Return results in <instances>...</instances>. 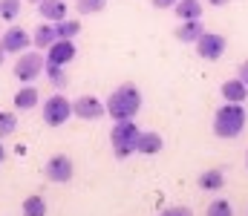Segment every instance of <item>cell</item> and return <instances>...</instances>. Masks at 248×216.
<instances>
[{"instance_id": "cell-1", "label": "cell", "mask_w": 248, "mask_h": 216, "mask_svg": "<svg viewBox=\"0 0 248 216\" xmlns=\"http://www.w3.org/2000/svg\"><path fill=\"white\" fill-rule=\"evenodd\" d=\"M107 107V115H113V121H127V118H136L139 110H141V92L136 84H122L110 92V98L104 101Z\"/></svg>"}, {"instance_id": "cell-2", "label": "cell", "mask_w": 248, "mask_h": 216, "mask_svg": "<svg viewBox=\"0 0 248 216\" xmlns=\"http://www.w3.org/2000/svg\"><path fill=\"white\" fill-rule=\"evenodd\" d=\"M246 121H248L246 107L225 101V107H219L217 115H214V133H217L219 139H237V136L246 130Z\"/></svg>"}, {"instance_id": "cell-3", "label": "cell", "mask_w": 248, "mask_h": 216, "mask_svg": "<svg viewBox=\"0 0 248 216\" xmlns=\"http://www.w3.org/2000/svg\"><path fill=\"white\" fill-rule=\"evenodd\" d=\"M139 133H141V130L133 124V118H127V121H116V124H113V130H110L113 153H116L119 158L133 156V153H136V144H139Z\"/></svg>"}, {"instance_id": "cell-4", "label": "cell", "mask_w": 248, "mask_h": 216, "mask_svg": "<svg viewBox=\"0 0 248 216\" xmlns=\"http://www.w3.org/2000/svg\"><path fill=\"white\" fill-rule=\"evenodd\" d=\"M41 115H44V121H46L49 127H61V124L69 121V115H72V101L63 98V95H52V98L44 101Z\"/></svg>"}, {"instance_id": "cell-5", "label": "cell", "mask_w": 248, "mask_h": 216, "mask_svg": "<svg viewBox=\"0 0 248 216\" xmlns=\"http://www.w3.org/2000/svg\"><path fill=\"white\" fill-rule=\"evenodd\" d=\"M46 67V58L41 52H20V58L15 61V78L23 84H32Z\"/></svg>"}, {"instance_id": "cell-6", "label": "cell", "mask_w": 248, "mask_h": 216, "mask_svg": "<svg viewBox=\"0 0 248 216\" xmlns=\"http://www.w3.org/2000/svg\"><path fill=\"white\" fill-rule=\"evenodd\" d=\"M225 49H228V41L217 32H202V38L196 41V52L205 61H219L225 55Z\"/></svg>"}, {"instance_id": "cell-7", "label": "cell", "mask_w": 248, "mask_h": 216, "mask_svg": "<svg viewBox=\"0 0 248 216\" xmlns=\"http://www.w3.org/2000/svg\"><path fill=\"white\" fill-rule=\"evenodd\" d=\"M44 176H46L49 182H55V185H66V182L75 176V164H72L69 156H52V158L46 161V167H44Z\"/></svg>"}, {"instance_id": "cell-8", "label": "cell", "mask_w": 248, "mask_h": 216, "mask_svg": "<svg viewBox=\"0 0 248 216\" xmlns=\"http://www.w3.org/2000/svg\"><path fill=\"white\" fill-rule=\"evenodd\" d=\"M107 113V107L95 98V95H78L72 101V115H78L81 121H95Z\"/></svg>"}, {"instance_id": "cell-9", "label": "cell", "mask_w": 248, "mask_h": 216, "mask_svg": "<svg viewBox=\"0 0 248 216\" xmlns=\"http://www.w3.org/2000/svg\"><path fill=\"white\" fill-rule=\"evenodd\" d=\"M0 43H3V49H6V52H26V49H29V43H32V38H29V32H26V29L12 26V29H6V32H3Z\"/></svg>"}, {"instance_id": "cell-10", "label": "cell", "mask_w": 248, "mask_h": 216, "mask_svg": "<svg viewBox=\"0 0 248 216\" xmlns=\"http://www.w3.org/2000/svg\"><path fill=\"white\" fill-rule=\"evenodd\" d=\"M72 58H75V43H72V41H63V38H58V41L46 49V64L66 67Z\"/></svg>"}, {"instance_id": "cell-11", "label": "cell", "mask_w": 248, "mask_h": 216, "mask_svg": "<svg viewBox=\"0 0 248 216\" xmlns=\"http://www.w3.org/2000/svg\"><path fill=\"white\" fill-rule=\"evenodd\" d=\"M162 147H165V139H162L159 133H153V130H141V133H139L136 153H141V156H156V153H162Z\"/></svg>"}, {"instance_id": "cell-12", "label": "cell", "mask_w": 248, "mask_h": 216, "mask_svg": "<svg viewBox=\"0 0 248 216\" xmlns=\"http://www.w3.org/2000/svg\"><path fill=\"white\" fill-rule=\"evenodd\" d=\"M38 14L46 20V23H58L66 17V3L63 0H41L38 3Z\"/></svg>"}, {"instance_id": "cell-13", "label": "cell", "mask_w": 248, "mask_h": 216, "mask_svg": "<svg viewBox=\"0 0 248 216\" xmlns=\"http://www.w3.org/2000/svg\"><path fill=\"white\" fill-rule=\"evenodd\" d=\"M202 32H205V26H202L199 17H196V20H182L179 29H176V41H179V43H196V41L202 38Z\"/></svg>"}, {"instance_id": "cell-14", "label": "cell", "mask_w": 248, "mask_h": 216, "mask_svg": "<svg viewBox=\"0 0 248 216\" xmlns=\"http://www.w3.org/2000/svg\"><path fill=\"white\" fill-rule=\"evenodd\" d=\"M222 98H225V101H231V104H246L248 86L240 81V78H231V81H225V84H222Z\"/></svg>"}, {"instance_id": "cell-15", "label": "cell", "mask_w": 248, "mask_h": 216, "mask_svg": "<svg viewBox=\"0 0 248 216\" xmlns=\"http://www.w3.org/2000/svg\"><path fill=\"white\" fill-rule=\"evenodd\" d=\"M55 41H58V35H55V23H41V26L32 32V43H35L38 49H49Z\"/></svg>"}, {"instance_id": "cell-16", "label": "cell", "mask_w": 248, "mask_h": 216, "mask_svg": "<svg viewBox=\"0 0 248 216\" xmlns=\"http://www.w3.org/2000/svg\"><path fill=\"white\" fill-rule=\"evenodd\" d=\"M173 14L179 20H196V17H202V0H176Z\"/></svg>"}, {"instance_id": "cell-17", "label": "cell", "mask_w": 248, "mask_h": 216, "mask_svg": "<svg viewBox=\"0 0 248 216\" xmlns=\"http://www.w3.org/2000/svg\"><path fill=\"white\" fill-rule=\"evenodd\" d=\"M196 185H199L202 190H211V193H217V190H222V185H225V176H222V170H205V173H199Z\"/></svg>"}, {"instance_id": "cell-18", "label": "cell", "mask_w": 248, "mask_h": 216, "mask_svg": "<svg viewBox=\"0 0 248 216\" xmlns=\"http://www.w3.org/2000/svg\"><path fill=\"white\" fill-rule=\"evenodd\" d=\"M15 107H17V110H32V107H38V89H35L32 84L20 86V89L15 92Z\"/></svg>"}, {"instance_id": "cell-19", "label": "cell", "mask_w": 248, "mask_h": 216, "mask_svg": "<svg viewBox=\"0 0 248 216\" xmlns=\"http://www.w3.org/2000/svg\"><path fill=\"white\" fill-rule=\"evenodd\" d=\"M55 35L63 38V41H72V38H78L81 35V23L78 20H69V17H63L55 23Z\"/></svg>"}, {"instance_id": "cell-20", "label": "cell", "mask_w": 248, "mask_h": 216, "mask_svg": "<svg viewBox=\"0 0 248 216\" xmlns=\"http://www.w3.org/2000/svg\"><path fill=\"white\" fill-rule=\"evenodd\" d=\"M23 216H46V202H44V196H29V199H23Z\"/></svg>"}, {"instance_id": "cell-21", "label": "cell", "mask_w": 248, "mask_h": 216, "mask_svg": "<svg viewBox=\"0 0 248 216\" xmlns=\"http://www.w3.org/2000/svg\"><path fill=\"white\" fill-rule=\"evenodd\" d=\"M15 130H17V115L9 113V110H3V113H0V139L12 136Z\"/></svg>"}, {"instance_id": "cell-22", "label": "cell", "mask_w": 248, "mask_h": 216, "mask_svg": "<svg viewBox=\"0 0 248 216\" xmlns=\"http://www.w3.org/2000/svg\"><path fill=\"white\" fill-rule=\"evenodd\" d=\"M44 72H46V78H49L52 86H58V89L66 86V72H63V67H58V64H46Z\"/></svg>"}, {"instance_id": "cell-23", "label": "cell", "mask_w": 248, "mask_h": 216, "mask_svg": "<svg viewBox=\"0 0 248 216\" xmlns=\"http://www.w3.org/2000/svg\"><path fill=\"white\" fill-rule=\"evenodd\" d=\"M104 6H107V0H75L78 14H98Z\"/></svg>"}, {"instance_id": "cell-24", "label": "cell", "mask_w": 248, "mask_h": 216, "mask_svg": "<svg viewBox=\"0 0 248 216\" xmlns=\"http://www.w3.org/2000/svg\"><path fill=\"white\" fill-rule=\"evenodd\" d=\"M205 216H234V208H231L225 199H214V202L208 205Z\"/></svg>"}, {"instance_id": "cell-25", "label": "cell", "mask_w": 248, "mask_h": 216, "mask_svg": "<svg viewBox=\"0 0 248 216\" xmlns=\"http://www.w3.org/2000/svg\"><path fill=\"white\" fill-rule=\"evenodd\" d=\"M20 14V0H0V17L3 20H15Z\"/></svg>"}, {"instance_id": "cell-26", "label": "cell", "mask_w": 248, "mask_h": 216, "mask_svg": "<svg viewBox=\"0 0 248 216\" xmlns=\"http://www.w3.org/2000/svg\"><path fill=\"white\" fill-rule=\"evenodd\" d=\"M159 216H193L190 208H182V205H176V208H168V211H162Z\"/></svg>"}, {"instance_id": "cell-27", "label": "cell", "mask_w": 248, "mask_h": 216, "mask_svg": "<svg viewBox=\"0 0 248 216\" xmlns=\"http://www.w3.org/2000/svg\"><path fill=\"white\" fill-rule=\"evenodd\" d=\"M237 78H240V81H243V84L248 86V61H243V64H240V70H237Z\"/></svg>"}, {"instance_id": "cell-28", "label": "cell", "mask_w": 248, "mask_h": 216, "mask_svg": "<svg viewBox=\"0 0 248 216\" xmlns=\"http://www.w3.org/2000/svg\"><path fill=\"white\" fill-rule=\"evenodd\" d=\"M150 3H153L156 9H173V6H176V0H150Z\"/></svg>"}, {"instance_id": "cell-29", "label": "cell", "mask_w": 248, "mask_h": 216, "mask_svg": "<svg viewBox=\"0 0 248 216\" xmlns=\"http://www.w3.org/2000/svg\"><path fill=\"white\" fill-rule=\"evenodd\" d=\"M208 3H211V6H225L228 0H208Z\"/></svg>"}, {"instance_id": "cell-30", "label": "cell", "mask_w": 248, "mask_h": 216, "mask_svg": "<svg viewBox=\"0 0 248 216\" xmlns=\"http://www.w3.org/2000/svg\"><path fill=\"white\" fill-rule=\"evenodd\" d=\"M3 61H6V49H3V43H0V67H3Z\"/></svg>"}, {"instance_id": "cell-31", "label": "cell", "mask_w": 248, "mask_h": 216, "mask_svg": "<svg viewBox=\"0 0 248 216\" xmlns=\"http://www.w3.org/2000/svg\"><path fill=\"white\" fill-rule=\"evenodd\" d=\"M3 158H6V147L0 144V161H3Z\"/></svg>"}, {"instance_id": "cell-32", "label": "cell", "mask_w": 248, "mask_h": 216, "mask_svg": "<svg viewBox=\"0 0 248 216\" xmlns=\"http://www.w3.org/2000/svg\"><path fill=\"white\" fill-rule=\"evenodd\" d=\"M246 164H248V150H246Z\"/></svg>"}, {"instance_id": "cell-33", "label": "cell", "mask_w": 248, "mask_h": 216, "mask_svg": "<svg viewBox=\"0 0 248 216\" xmlns=\"http://www.w3.org/2000/svg\"><path fill=\"white\" fill-rule=\"evenodd\" d=\"M29 3H41V0H29Z\"/></svg>"}]
</instances>
